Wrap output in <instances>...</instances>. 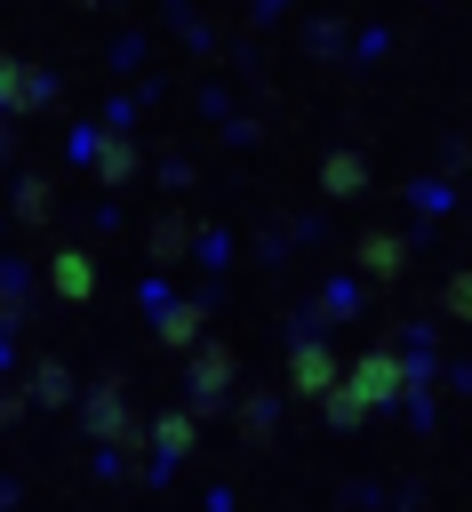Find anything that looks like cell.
<instances>
[{"instance_id": "15", "label": "cell", "mask_w": 472, "mask_h": 512, "mask_svg": "<svg viewBox=\"0 0 472 512\" xmlns=\"http://www.w3.org/2000/svg\"><path fill=\"white\" fill-rule=\"evenodd\" d=\"M240 440H248V448L272 440V400H240Z\"/></svg>"}, {"instance_id": "4", "label": "cell", "mask_w": 472, "mask_h": 512, "mask_svg": "<svg viewBox=\"0 0 472 512\" xmlns=\"http://www.w3.org/2000/svg\"><path fill=\"white\" fill-rule=\"evenodd\" d=\"M184 368H192V408H200V416L232 400V376H240V368H232V352H224V344H192V352H184Z\"/></svg>"}, {"instance_id": "1", "label": "cell", "mask_w": 472, "mask_h": 512, "mask_svg": "<svg viewBox=\"0 0 472 512\" xmlns=\"http://www.w3.org/2000/svg\"><path fill=\"white\" fill-rule=\"evenodd\" d=\"M408 392H416V360L392 352V344H376V352H360L352 368H336V384L320 392V416H328L336 432H352L360 416H376V408H392V400H408Z\"/></svg>"}, {"instance_id": "14", "label": "cell", "mask_w": 472, "mask_h": 512, "mask_svg": "<svg viewBox=\"0 0 472 512\" xmlns=\"http://www.w3.org/2000/svg\"><path fill=\"white\" fill-rule=\"evenodd\" d=\"M48 216H56V192H48L40 176H24V184H16V224H48Z\"/></svg>"}, {"instance_id": "10", "label": "cell", "mask_w": 472, "mask_h": 512, "mask_svg": "<svg viewBox=\"0 0 472 512\" xmlns=\"http://www.w3.org/2000/svg\"><path fill=\"white\" fill-rule=\"evenodd\" d=\"M16 392H24L32 408H64V400H72V376H64V360H32Z\"/></svg>"}, {"instance_id": "3", "label": "cell", "mask_w": 472, "mask_h": 512, "mask_svg": "<svg viewBox=\"0 0 472 512\" xmlns=\"http://www.w3.org/2000/svg\"><path fill=\"white\" fill-rule=\"evenodd\" d=\"M48 104H56V80H48L32 56L0 48V112H8V120H32V112H48Z\"/></svg>"}, {"instance_id": "5", "label": "cell", "mask_w": 472, "mask_h": 512, "mask_svg": "<svg viewBox=\"0 0 472 512\" xmlns=\"http://www.w3.org/2000/svg\"><path fill=\"white\" fill-rule=\"evenodd\" d=\"M328 384H336V352H328L320 336H304V344L288 352V392H296V400H320Z\"/></svg>"}, {"instance_id": "13", "label": "cell", "mask_w": 472, "mask_h": 512, "mask_svg": "<svg viewBox=\"0 0 472 512\" xmlns=\"http://www.w3.org/2000/svg\"><path fill=\"white\" fill-rule=\"evenodd\" d=\"M192 232H200V224H192V216H160V224H152V232H144V248H152V256H160V264H168V256H184V248H192Z\"/></svg>"}, {"instance_id": "8", "label": "cell", "mask_w": 472, "mask_h": 512, "mask_svg": "<svg viewBox=\"0 0 472 512\" xmlns=\"http://www.w3.org/2000/svg\"><path fill=\"white\" fill-rule=\"evenodd\" d=\"M192 440H200V408L144 416V448H152V456H192Z\"/></svg>"}, {"instance_id": "2", "label": "cell", "mask_w": 472, "mask_h": 512, "mask_svg": "<svg viewBox=\"0 0 472 512\" xmlns=\"http://www.w3.org/2000/svg\"><path fill=\"white\" fill-rule=\"evenodd\" d=\"M80 416H88V440H104V448H120V456H144V416L128 408V384H120V376L88 384Z\"/></svg>"}, {"instance_id": "11", "label": "cell", "mask_w": 472, "mask_h": 512, "mask_svg": "<svg viewBox=\"0 0 472 512\" xmlns=\"http://www.w3.org/2000/svg\"><path fill=\"white\" fill-rule=\"evenodd\" d=\"M360 184H368V168H360V152H328V160H320V192H328V200H352Z\"/></svg>"}, {"instance_id": "12", "label": "cell", "mask_w": 472, "mask_h": 512, "mask_svg": "<svg viewBox=\"0 0 472 512\" xmlns=\"http://www.w3.org/2000/svg\"><path fill=\"white\" fill-rule=\"evenodd\" d=\"M200 320H208V312H200V304H168V312H160V328H152V336H160V344H168V352H192V344H200Z\"/></svg>"}, {"instance_id": "16", "label": "cell", "mask_w": 472, "mask_h": 512, "mask_svg": "<svg viewBox=\"0 0 472 512\" xmlns=\"http://www.w3.org/2000/svg\"><path fill=\"white\" fill-rule=\"evenodd\" d=\"M440 312H448V320H464V312H472V288H464V272H448V288H440Z\"/></svg>"}, {"instance_id": "17", "label": "cell", "mask_w": 472, "mask_h": 512, "mask_svg": "<svg viewBox=\"0 0 472 512\" xmlns=\"http://www.w3.org/2000/svg\"><path fill=\"white\" fill-rule=\"evenodd\" d=\"M24 408H32V400H24V392H0V432H8V424H16V416H24Z\"/></svg>"}, {"instance_id": "6", "label": "cell", "mask_w": 472, "mask_h": 512, "mask_svg": "<svg viewBox=\"0 0 472 512\" xmlns=\"http://www.w3.org/2000/svg\"><path fill=\"white\" fill-rule=\"evenodd\" d=\"M48 296H56V304H88V296H96V256H88V248H56Z\"/></svg>"}, {"instance_id": "7", "label": "cell", "mask_w": 472, "mask_h": 512, "mask_svg": "<svg viewBox=\"0 0 472 512\" xmlns=\"http://www.w3.org/2000/svg\"><path fill=\"white\" fill-rule=\"evenodd\" d=\"M352 256H360V272H368V280H384V288H392V280L408 272V232H360V248H352Z\"/></svg>"}, {"instance_id": "9", "label": "cell", "mask_w": 472, "mask_h": 512, "mask_svg": "<svg viewBox=\"0 0 472 512\" xmlns=\"http://www.w3.org/2000/svg\"><path fill=\"white\" fill-rule=\"evenodd\" d=\"M88 160H96V176H104V184H128V176H136V144H128L120 128L88 136Z\"/></svg>"}]
</instances>
